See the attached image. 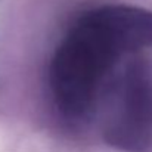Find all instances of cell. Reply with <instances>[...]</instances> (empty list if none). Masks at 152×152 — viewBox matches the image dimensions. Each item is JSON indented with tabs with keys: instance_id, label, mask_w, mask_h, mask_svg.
Returning a JSON list of instances; mask_svg holds the SVG:
<instances>
[{
	"instance_id": "1",
	"label": "cell",
	"mask_w": 152,
	"mask_h": 152,
	"mask_svg": "<svg viewBox=\"0 0 152 152\" xmlns=\"http://www.w3.org/2000/svg\"><path fill=\"white\" fill-rule=\"evenodd\" d=\"M120 56L93 15L81 16L59 46L50 66L53 96L65 114L86 112L108 68Z\"/></svg>"
},
{
	"instance_id": "2",
	"label": "cell",
	"mask_w": 152,
	"mask_h": 152,
	"mask_svg": "<svg viewBox=\"0 0 152 152\" xmlns=\"http://www.w3.org/2000/svg\"><path fill=\"white\" fill-rule=\"evenodd\" d=\"M118 53L152 46V12L134 6H105L92 10Z\"/></svg>"
},
{
	"instance_id": "3",
	"label": "cell",
	"mask_w": 152,
	"mask_h": 152,
	"mask_svg": "<svg viewBox=\"0 0 152 152\" xmlns=\"http://www.w3.org/2000/svg\"><path fill=\"white\" fill-rule=\"evenodd\" d=\"M120 117L111 126L112 140L137 145L148 140L152 133V95L145 84L136 83L124 96Z\"/></svg>"
}]
</instances>
